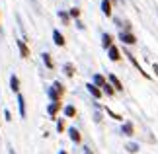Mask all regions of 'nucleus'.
<instances>
[{"mask_svg": "<svg viewBox=\"0 0 158 154\" xmlns=\"http://www.w3.org/2000/svg\"><path fill=\"white\" fill-rule=\"evenodd\" d=\"M64 86H63V82H59V80H57V82H53L51 84V88H49V98H51V100L53 102H60V100H63V96H64Z\"/></svg>", "mask_w": 158, "mask_h": 154, "instance_id": "obj_1", "label": "nucleus"}, {"mask_svg": "<svg viewBox=\"0 0 158 154\" xmlns=\"http://www.w3.org/2000/svg\"><path fill=\"white\" fill-rule=\"evenodd\" d=\"M123 53H125V57H127V59H129V63H131L133 66H135V69H137L139 72H141V76H144V78H150V76H148V72H147V70H144V69H143V66H141V65H139V60H137V59H135V57H133V55H131V51H129V49H125V51H123Z\"/></svg>", "mask_w": 158, "mask_h": 154, "instance_id": "obj_2", "label": "nucleus"}, {"mask_svg": "<svg viewBox=\"0 0 158 154\" xmlns=\"http://www.w3.org/2000/svg\"><path fill=\"white\" fill-rule=\"evenodd\" d=\"M117 37H119V41L127 43V45H129V43H131V45H135V43H137V37H135V35H133L131 31H119Z\"/></svg>", "mask_w": 158, "mask_h": 154, "instance_id": "obj_3", "label": "nucleus"}, {"mask_svg": "<svg viewBox=\"0 0 158 154\" xmlns=\"http://www.w3.org/2000/svg\"><path fill=\"white\" fill-rule=\"evenodd\" d=\"M107 82L113 86V90H117V92H123V84H121V80L115 76V74H109L107 76Z\"/></svg>", "mask_w": 158, "mask_h": 154, "instance_id": "obj_4", "label": "nucleus"}, {"mask_svg": "<svg viewBox=\"0 0 158 154\" xmlns=\"http://www.w3.org/2000/svg\"><path fill=\"white\" fill-rule=\"evenodd\" d=\"M69 137H70V140L74 144H80V140H82V137H80V133H78L76 127H69Z\"/></svg>", "mask_w": 158, "mask_h": 154, "instance_id": "obj_5", "label": "nucleus"}, {"mask_svg": "<svg viewBox=\"0 0 158 154\" xmlns=\"http://www.w3.org/2000/svg\"><path fill=\"white\" fill-rule=\"evenodd\" d=\"M86 90L90 92V94H92L94 100H100V98H102V90L98 88V86H94L92 82H88V84H86Z\"/></svg>", "mask_w": 158, "mask_h": 154, "instance_id": "obj_6", "label": "nucleus"}, {"mask_svg": "<svg viewBox=\"0 0 158 154\" xmlns=\"http://www.w3.org/2000/svg\"><path fill=\"white\" fill-rule=\"evenodd\" d=\"M60 107H63V103H60V102H53L51 106L47 107V113H49V115L53 117V119H55V117H57V113H59V109H60Z\"/></svg>", "mask_w": 158, "mask_h": 154, "instance_id": "obj_7", "label": "nucleus"}, {"mask_svg": "<svg viewBox=\"0 0 158 154\" xmlns=\"http://www.w3.org/2000/svg\"><path fill=\"white\" fill-rule=\"evenodd\" d=\"M53 41H55V45H59V47H64V37H63V33L59 31V29H53Z\"/></svg>", "mask_w": 158, "mask_h": 154, "instance_id": "obj_8", "label": "nucleus"}, {"mask_svg": "<svg viewBox=\"0 0 158 154\" xmlns=\"http://www.w3.org/2000/svg\"><path fill=\"white\" fill-rule=\"evenodd\" d=\"M18 109H20L22 119H26V100H23L22 94H18Z\"/></svg>", "mask_w": 158, "mask_h": 154, "instance_id": "obj_9", "label": "nucleus"}, {"mask_svg": "<svg viewBox=\"0 0 158 154\" xmlns=\"http://www.w3.org/2000/svg\"><path fill=\"white\" fill-rule=\"evenodd\" d=\"M111 10H113L111 2H109V0H102V12H104V16L111 18Z\"/></svg>", "mask_w": 158, "mask_h": 154, "instance_id": "obj_10", "label": "nucleus"}, {"mask_svg": "<svg viewBox=\"0 0 158 154\" xmlns=\"http://www.w3.org/2000/svg\"><path fill=\"white\" fill-rule=\"evenodd\" d=\"M18 49H20V55H22L23 59H27V57H29V47L26 45V41H22V39L18 41Z\"/></svg>", "mask_w": 158, "mask_h": 154, "instance_id": "obj_11", "label": "nucleus"}, {"mask_svg": "<svg viewBox=\"0 0 158 154\" xmlns=\"http://www.w3.org/2000/svg\"><path fill=\"white\" fill-rule=\"evenodd\" d=\"M10 88H12V92L20 94V80H18L16 74H12V76H10Z\"/></svg>", "mask_w": 158, "mask_h": 154, "instance_id": "obj_12", "label": "nucleus"}, {"mask_svg": "<svg viewBox=\"0 0 158 154\" xmlns=\"http://www.w3.org/2000/svg\"><path fill=\"white\" fill-rule=\"evenodd\" d=\"M41 59H43V63H45V66H47L49 70L55 69V63H53V59H51V55H49V53H41Z\"/></svg>", "mask_w": 158, "mask_h": 154, "instance_id": "obj_13", "label": "nucleus"}, {"mask_svg": "<svg viewBox=\"0 0 158 154\" xmlns=\"http://www.w3.org/2000/svg\"><path fill=\"white\" fill-rule=\"evenodd\" d=\"M107 53H109V59H111V60H119V59H121V57H119L121 51H119V49L115 47V45L109 47V49H107Z\"/></svg>", "mask_w": 158, "mask_h": 154, "instance_id": "obj_14", "label": "nucleus"}, {"mask_svg": "<svg viewBox=\"0 0 158 154\" xmlns=\"http://www.w3.org/2000/svg\"><path fill=\"white\" fill-rule=\"evenodd\" d=\"M121 133L127 135V137H131V135L135 133V127H133V123H129V121L123 123V127H121Z\"/></svg>", "mask_w": 158, "mask_h": 154, "instance_id": "obj_15", "label": "nucleus"}, {"mask_svg": "<svg viewBox=\"0 0 158 154\" xmlns=\"http://www.w3.org/2000/svg\"><path fill=\"white\" fill-rule=\"evenodd\" d=\"M106 82H107V78H106V76H102V74H94V80H92V84H94V86H98L100 90H102V86H104Z\"/></svg>", "mask_w": 158, "mask_h": 154, "instance_id": "obj_16", "label": "nucleus"}, {"mask_svg": "<svg viewBox=\"0 0 158 154\" xmlns=\"http://www.w3.org/2000/svg\"><path fill=\"white\" fill-rule=\"evenodd\" d=\"M63 72H64V74L66 76H74V72H76V69H74V65H72V63H66L64 66H63Z\"/></svg>", "mask_w": 158, "mask_h": 154, "instance_id": "obj_17", "label": "nucleus"}, {"mask_svg": "<svg viewBox=\"0 0 158 154\" xmlns=\"http://www.w3.org/2000/svg\"><path fill=\"white\" fill-rule=\"evenodd\" d=\"M102 94H106V96H109V98H111V96H115V90H113V86L109 84V82H106L104 86H102Z\"/></svg>", "mask_w": 158, "mask_h": 154, "instance_id": "obj_18", "label": "nucleus"}, {"mask_svg": "<svg viewBox=\"0 0 158 154\" xmlns=\"http://www.w3.org/2000/svg\"><path fill=\"white\" fill-rule=\"evenodd\" d=\"M102 45H104L106 49H109V47L113 45V37L109 33H104V35H102Z\"/></svg>", "mask_w": 158, "mask_h": 154, "instance_id": "obj_19", "label": "nucleus"}, {"mask_svg": "<svg viewBox=\"0 0 158 154\" xmlns=\"http://www.w3.org/2000/svg\"><path fill=\"white\" fill-rule=\"evenodd\" d=\"M59 18H60V22H63L64 26H70V16L66 14V12H63V10H60V12H59Z\"/></svg>", "mask_w": 158, "mask_h": 154, "instance_id": "obj_20", "label": "nucleus"}, {"mask_svg": "<svg viewBox=\"0 0 158 154\" xmlns=\"http://www.w3.org/2000/svg\"><path fill=\"white\" fill-rule=\"evenodd\" d=\"M63 109H64V115L66 117H74L76 115V107L74 106H64Z\"/></svg>", "mask_w": 158, "mask_h": 154, "instance_id": "obj_21", "label": "nucleus"}, {"mask_svg": "<svg viewBox=\"0 0 158 154\" xmlns=\"http://www.w3.org/2000/svg\"><path fill=\"white\" fill-rule=\"evenodd\" d=\"M69 16H70V18H78V16H80V8H70Z\"/></svg>", "mask_w": 158, "mask_h": 154, "instance_id": "obj_22", "label": "nucleus"}, {"mask_svg": "<svg viewBox=\"0 0 158 154\" xmlns=\"http://www.w3.org/2000/svg\"><path fill=\"white\" fill-rule=\"evenodd\" d=\"M57 131H59V133L64 131V119H59V123H57Z\"/></svg>", "mask_w": 158, "mask_h": 154, "instance_id": "obj_23", "label": "nucleus"}, {"mask_svg": "<svg viewBox=\"0 0 158 154\" xmlns=\"http://www.w3.org/2000/svg\"><path fill=\"white\" fill-rule=\"evenodd\" d=\"M127 150H129V152H137V150H139V146H137L135 143H133V144L129 143V144H127Z\"/></svg>", "mask_w": 158, "mask_h": 154, "instance_id": "obj_24", "label": "nucleus"}, {"mask_svg": "<svg viewBox=\"0 0 158 154\" xmlns=\"http://www.w3.org/2000/svg\"><path fill=\"white\" fill-rule=\"evenodd\" d=\"M4 119H6V121H10V119H12V115H10L8 109H4Z\"/></svg>", "mask_w": 158, "mask_h": 154, "instance_id": "obj_25", "label": "nucleus"}, {"mask_svg": "<svg viewBox=\"0 0 158 154\" xmlns=\"http://www.w3.org/2000/svg\"><path fill=\"white\" fill-rule=\"evenodd\" d=\"M152 70L156 72V76H158V65H152Z\"/></svg>", "mask_w": 158, "mask_h": 154, "instance_id": "obj_26", "label": "nucleus"}, {"mask_svg": "<svg viewBox=\"0 0 158 154\" xmlns=\"http://www.w3.org/2000/svg\"><path fill=\"white\" fill-rule=\"evenodd\" d=\"M84 150H86V154H92V150H90V148H84Z\"/></svg>", "mask_w": 158, "mask_h": 154, "instance_id": "obj_27", "label": "nucleus"}, {"mask_svg": "<svg viewBox=\"0 0 158 154\" xmlns=\"http://www.w3.org/2000/svg\"><path fill=\"white\" fill-rule=\"evenodd\" d=\"M59 154H69V152H66V150H60V152H59Z\"/></svg>", "mask_w": 158, "mask_h": 154, "instance_id": "obj_28", "label": "nucleus"}]
</instances>
